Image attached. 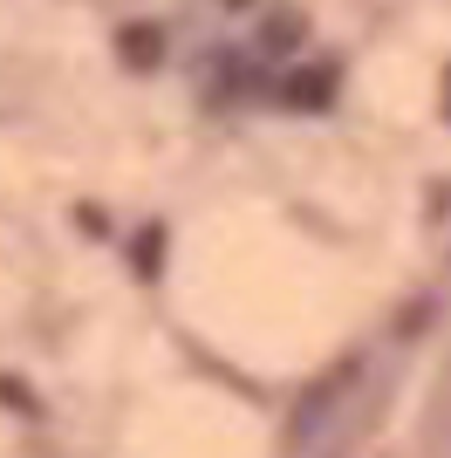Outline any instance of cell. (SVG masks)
Here are the masks:
<instances>
[{"mask_svg":"<svg viewBox=\"0 0 451 458\" xmlns=\"http://www.w3.org/2000/svg\"><path fill=\"white\" fill-rule=\"evenodd\" d=\"M150 35H157V28H131V41H123V48H131V62H150V55H157V41H150Z\"/></svg>","mask_w":451,"mask_h":458,"instance_id":"1","label":"cell"}]
</instances>
